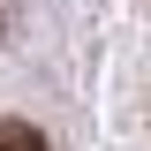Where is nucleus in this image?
I'll use <instances>...</instances> for the list:
<instances>
[{
    "instance_id": "nucleus-1",
    "label": "nucleus",
    "mask_w": 151,
    "mask_h": 151,
    "mask_svg": "<svg viewBox=\"0 0 151 151\" xmlns=\"http://www.w3.org/2000/svg\"><path fill=\"white\" fill-rule=\"evenodd\" d=\"M0 151H45V136L30 121H0Z\"/></svg>"
}]
</instances>
